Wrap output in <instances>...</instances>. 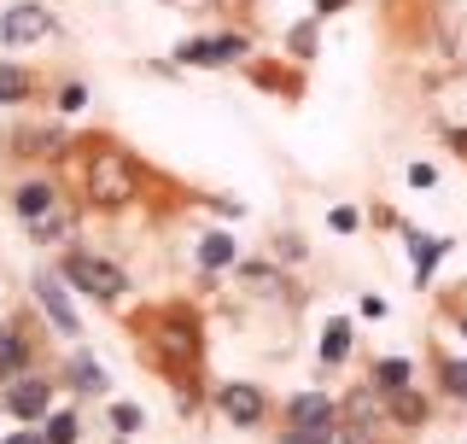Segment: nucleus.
<instances>
[{
    "instance_id": "obj_1",
    "label": "nucleus",
    "mask_w": 467,
    "mask_h": 444,
    "mask_svg": "<svg viewBox=\"0 0 467 444\" xmlns=\"http://www.w3.org/2000/svg\"><path fill=\"white\" fill-rule=\"evenodd\" d=\"M82 146H88L82 153V205L88 211H123V205H135L146 175L129 158V146H117V141H82Z\"/></svg>"
},
{
    "instance_id": "obj_2",
    "label": "nucleus",
    "mask_w": 467,
    "mask_h": 444,
    "mask_svg": "<svg viewBox=\"0 0 467 444\" xmlns=\"http://www.w3.org/2000/svg\"><path fill=\"white\" fill-rule=\"evenodd\" d=\"M135 328L146 333L152 357L175 375V386H182V380L199 368V357H204V333H199V316H193L187 304H158V310H146ZM187 386H193V380H187Z\"/></svg>"
},
{
    "instance_id": "obj_3",
    "label": "nucleus",
    "mask_w": 467,
    "mask_h": 444,
    "mask_svg": "<svg viewBox=\"0 0 467 444\" xmlns=\"http://www.w3.org/2000/svg\"><path fill=\"white\" fill-rule=\"evenodd\" d=\"M58 280H65V287H77V292H88L94 304H117L129 292V275L117 270L111 258L88 251V246H65V258H58Z\"/></svg>"
},
{
    "instance_id": "obj_4",
    "label": "nucleus",
    "mask_w": 467,
    "mask_h": 444,
    "mask_svg": "<svg viewBox=\"0 0 467 444\" xmlns=\"http://www.w3.org/2000/svg\"><path fill=\"white\" fill-rule=\"evenodd\" d=\"M53 397H58V380H47V375H18V380H6L0 386V409H6L12 421H47L53 416Z\"/></svg>"
},
{
    "instance_id": "obj_5",
    "label": "nucleus",
    "mask_w": 467,
    "mask_h": 444,
    "mask_svg": "<svg viewBox=\"0 0 467 444\" xmlns=\"http://www.w3.org/2000/svg\"><path fill=\"white\" fill-rule=\"evenodd\" d=\"M252 53V36H193L175 48V65H199V70H223V65H240Z\"/></svg>"
},
{
    "instance_id": "obj_6",
    "label": "nucleus",
    "mask_w": 467,
    "mask_h": 444,
    "mask_svg": "<svg viewBox=\"0 0 467 444\" xmlns=\"http://www.w3.org/2000/svg\"><path fill=\"white\" fill-rule=\"evenodd\" d=\"M53 36V12L41 0H18V6L0 12V48H36Z\"/></svg>"
},
{
    "instance_id": "obj_7",
    "label": "nucleus",
    "mask_w": 467,
    "mask_h": 444,
    "mask_svg": "<svg viewBox=\"0 0 467 444\" xmlns=\"http://www.w3.org/2000/svg\"><path fill=\"white\" fill-rule=\"evenodd\" d=\"M211 397H216V409H223L234 427H263L269 421V392L252 386V380H223Z\"/></svg>"
},
{
    "instance_id": "obj_8",
    "label": "nucleus",
    "mask_w": 467,
    "mask_h": 444,
    "mask_svg": "<svg viewBox=\"0 0 467 444\" xmlns=\"http://www.w3.org/2000/svg\"><path fill=\"white\" fill-rule=\"evenodd\" d=\"M29 292H36L41 316H47L65 339H77V333H82V316L70 310V292H65V280H58V270H53V275H47V270H36V275H29Z\"/></svg>"
},
{
    "instance_id": "obj_9",
    "label": "nucleus",
    "mask_w": 467,
    "mask_h": 444,
    "mask_svg": "<svg viewBox=\"0 0 467 444\" xmlns=\"http://www.w3.org/2000/svg\"><path fill=\"white\" fill-rule=\"evenodd\" d=\"M65 205V187L53 182V175H24L18 187H12V217L18 222H36V217H47Z\"/></svg>"
},
{
    "instance_id": "obj_10",
    "label": "nucleus",
    "mask_w": 467,
    "mask_h": 444,
    "mask_svg": "<svg viewBox=\"0 0 467 444\" xmlns=\"http://www.w3.org/2000/svg\"><path fill=\"white\" fill-rule=\"evenodd\" d=\"M29 368H36V333H29V322H6L0 328V386Z\"/></svg>"
},
{
    "instance_id": "obj_11",
    "label": "nucleus",
    "mask_w": 467,
    "mask_h": 444,
    "mask_svg": "<svg viewBox=\"0 0 467 444\" xmlns=\"http://www.w3.org/2000/svg\"><path fill=\"white\" fill-rule=\"evenodd\" d=\"M339 421V397L327 392H292L281 404V427H333Z\"/></svg>"
},
{
    "instance_id": "obj_12",
    "label": "nucleus",
    "mask_w": 467,
    "mask_h": 444,
    "mask_svg": "<svg viewBox=\"0 0 467 444\" xmlns=\"http://www.w3.org/2000/svg\"><path fill=\"white\" fill-rule=\"evenodd\" d=\"M77 228H82V211H77L70 199L58 205V211H47V217L24 222V234H29L36 246H70V240H77Z\"/></svg>"
},
{
    "instance_id": "obj_13",
    "label": "nucleus",
    "mask_w": 467,
    "mask_h": 444,
    "mask_svg": "<svg viewBox=\"0 0 467 444\" xmlns=\"http://www.w3.org/2000/svg\"><path fill=\"white\" fill-rule=\"evenodd\" d=\"M65 386L82 392V397H94V392L111 386V375H106V363H99V357H88V351H70V357H65Z\"/></svg>"
},
{
    "instance_id": "obj_14",
    "label": "nucleus",
    "mask_w": 467,
    "mask_h": 444,
    "mask_svg": "<svg viewBox=\"0 0 467 444\" xmlns=\"http://www.w3.org/2000/svg\"><path fill=\"white\" fill-rule=\"evenodd\" d=\"M450 251L444 234H420V228H409V258H415V287H427L432 270H438V258Z\"/></svg>"
},
{
    "instance_id": "obj_15",
    "label": "nucleus",
    "mask_w": 467,
    "mask_h": 444,
    "mask_svg": "<svg viewBox=\"0 0 467 444\" xmlns=\"http://www.w3.org/2000/svg\"><path fill=\"white\" fill-rule=\"evenodd\" d=\"M234 263H240V246H234V234H204L199 240V270L204 275H216V270H234Z\"/></svg>"
},
{
    "instance_id": "obj_16",
    "label": "nucleus",
    "mask_w": 467,
    "mask_h": 444,
    "mask_svg": "<svg viewBox=\"0 0 467 444\" xmlns=\"http://www.w3.org/2000/svg\"><path fill=\"white\" fill-rule=\"evenodd\" d=\"M386 416H391V421H403V427H427L432 404H427V397H420L415 386H403V392H391V397H386Z\"/></svg>"
},
{
    "instance_id": "obj_17",
    "label": "nucleus",
    "mask_w": 467,
    "mask_h": 444,
    "mask_svg": "<svg viewBox=\"0 0 467 444\" xmlns=\"http://www.w3.org/2000/svg\"><path fill=\"white\" fill-rule=\"evenodd\" d=\"M368 386L391 397V392H403V386H415V368H409L403 357H379V363L368 368Z\"/></svg>"
},
{
    "instance_id": "obj_18",
    "label": "nucleus",
    "mask_w": 467,
    "mask_h": 444,
    "mask_svg": "<svg viewBox=\"0 0 467 444\" xmlns=\"http://www.w3.org/2000/svg\"><path fill=\"white\" fill-rule=\"evenodd\" d=\"M345 357H350V322H345V316H333L327 328H321V363L339 368Z\"/></svg>"
},
{
    "instance_id": "obj_19",
    "label": "nucleus",
    "mask_w": 467,
    "mask_h": 444,
    "mask_svg": "<svg viewBox=\"0 0 467 444\" xmlns=\"http://www.w3.org/2000/svg\"><path fill=\"white\" fill-rule=\"evenodd\" d=\"M36 94V77L24 65H0V106H24Z\"/></svg>"
},
{
    "instance_id": "obj_20",
    "label": "nucleus",
    "mask_w": 467,
    "mask_h": 444,
    "mask_svg": "<svg viewBox=\"0 0 467 444\" xmlns=\"http://www.w3.org/2000/svg\"><path fill=\"white\" fill-rule=\"evenodd\" d=\"M234 275H240V280H252L257 292H281V287H286V275H275V263H252V258H240V263H234Z\"/></svg>"
},
{
    "instance_id": "obj_21",
    "label": "nucleus",
    "mask_w": 467,
    "mask_h": 444,
    "mask_svg": "<svg viewBox=\"0 0 467 444\" xmlns=\"http://www.w3.org/2000/svg\"><path fill=\"white\" fill-rule=\"evenodd\" d=\"M41 433H47V444H77V433H82L77 409H53V416L41 421Z\"/></svg>"
},
{
    "instance_id": "obj_22",
    "label": "nucleus",
    "mask_w": 467,
    "mask_h": 444,
    "mask_svg": "<svg viewBox=\"0 0 467 444\" xmlns=\"http://www.w3.org/2000/svg\"><path fill=\"white\" fill-rule=\"evenodd\" d=\"M438 386H444V397H467V363L444 357V363H438Z\"/></svg>"
},
{
    "instance_id": "obj_23",
    "label": "nucleus",
    "mask_w": 467,
    "mask_h": 444,
    "mask_svg": "<svg viewBox=\"0 0 467 444\" xmlns=\"http://www.w3.org/2000/svg\"><path fill=\"white\" fill-rule=\"evenodd\" d=\"M106 421L117 427V439H129V433H140V427H146L140 404H111V409H106Z\"/></svg>"
},
{
    "instance_id": "obj_24",
    "label": "nucleus",
    "mask_w": 467,
    "mask_h": 444,
    "mask_svg": "<svg viewBox=\"0 0 467 444\" xmlns=\"http://www.w3.org/2000/svg\"><path fill=\"white\" fill-rule=\"evenodd\" d=\"M339 427V421H333ZM333 427H281V444H339Z\"/></svg>"
},
{
    "instance_id": "obj_25",
    "label": "nucleus",
    "mask_w": 467,
    "mask_h": 444,
    "mask_svg": "<svg viewBox=\"0 0 467 444\" xmlns=\"http://www.w3.org/2000/svg\"><path fill=\"white\" fill-rule=\"evenodd\" d=\"M88 106V88L82 82H65V88H58V111H82Z\"/></svg>"
},
{
    "instance_id": "obj_26",
    "label": "nucleus",
    "mask_w": 467,
    "mask_h": 444,
    "mask_svg": "<svg viewBox=\"0 0 467 444\" xmlns=\"http://www.w3.org/2000/svg\"><path fill=\"white\" fill-rule=\"evenodd\" d=\"M327 222H333V228H339V234H357V222H362V217L350 211V205H339V211H333Z\"/></svg>"
},
{
    "instance_id": "obj_27",
    "label": "nucleus",
    "mask_w": 467,
    "mask_h": 444,
    "mask_svg": "<svg viewBox=\"0 0 467 444\" xmlns=\"http://www.w3.org/2000/svg\"><path fill=\"white\" fill-rule=\"evenodd\" d=\"M432 182H438L432 164H409V187H432Z\"/></svg>"
},
{
    "instance_id": "obj_28",
    "label": "nucleus",
    "mask_w": 467,
    "mask_h": 444,
    "mask_svg": "<svg viewBox=\"0 0 467 444\" xmlns=\"http://www.w3.org/2000/svg\"><path fill=\"white\" fill-rule=\"evenodd\" d=\"M292 48L310 53V48H316V24H298V29H292Z\"/></svg>"
},
{
    "instance_id": "obj_29",
    "label": "nucleus",
    "mask_w": 467,
    "mask_h": 444,
    "mask_svg": "<svg viewBox=\"0 0 467 444\" xmlns=\"http://www.w3.org/2000/svg\"><path fill=\"white\" fill-rule=\"evenodd\" d=\"M6 444H47V433H41V427H36V421H29V427H24V433H12Z\"/></svg>"
},
{
    "instance_id": "obj_30",
    "label": "nucleus",
    "mask_w": 467,
    "mask_h": 444,
    "mask_svg": "<svg viewBox=\"0 0 467 444\" xmlns=\"http://www.w3.org/2000/svg\"><path fill=\"white\" fill-rule=\"evenodd\" d=\"M357 310H362V316H374V322H379V316H386V299H379V292H368V299H362Z\"/></svg>"
},
{
    "instance_id": "obj_31",
    "label": "nucleus",
    "mask_w": 467,
    "mask_h": 444,
    "mask_svg": "<svg viewBox=\"0 0 467 444\" xmlns=\"http://www.w3.org/2000/svg\"><path fill=\"white\" fill-rule=\"evenodd\" d=\"M350 0H316V18H327V12H345Z\"/></svg>"
},
{
    "instance_id": "obj_32",
    "label": "nucleus",
    "mask_w": 467,
    "mask_h": 444,
    "mask_svg": "<svg viewBox=\"0 0 467 444\" xmlns=\"http://www.w3.org/2000/svg\"><path fill=\"white\" fill-rule=\"evenodd\" d=\"M462 333H467V322H462Z\"/></svg>"
},
{
    "instance_id": "obj_33",
    "label": "nucleus",
    "mask_w": 467,
    "mask_h": 444,
    "mask_svg": "<svg viewBox=\"0 0 467 444\" xmlns=\"http://www.w3.org/2000/svg\"><path fill=\"white\" fill-rule=\"evenodd\" d=\"M123 444H129V439H123Z\"/></svg>"
},
{
    "instance_id": "obj_34",
    "label": "nucleus",
    "mask_w": 467,
    "mask_h": 444,
    "mask_svg": "<svg viewBox=\"0 0 467 444\" xmlns=\"http://www.w3.org/2000/svg\"><path fill=\"white\" fill-rule=\"evenodd\" d=\"M462 70H467V65H462Z\"/></svg>"
}]
</instances>
